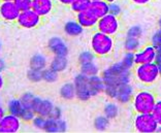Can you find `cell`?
<instances>
[{"label": "cell", "mask_w": 161, "mask_h": 133, "mask_svg": "<svg viewBox=\"0 0 161 133\" xmlns=\"http://www.w3.org/2000/svg\"><path fill=\"white\" fill-rule=\"evenodd\" d=\"M100 76L104 83V93L108 97L114 98L116 91L120 87L130 84L132 72L130 68L126 67L122 64V62L119 61L102 70Z\"/></svg>", "instance_id": "1"}, {"label": "cell", "mask_w": 161, "mask_h": 133, "mask_svg": "<svg viewBox=\"0 0 161 133\" xmlns=\"http://www.w3.org/2000/svg\"><path fill=\"white\" fill-rule=\"evenodd\" d=\"M76 98L82 101H87L101 92H104V83L101 76H88L84 73L75 75V80Z\"/></svg>", "instance_id": "2"}, {"label": "cell", "mask_w": 161, "mask_h": 133, "mask_svg": "<svg viewBox=\"0 0 161 133\" xmlns=\"http://www.w3.org/2000/svg\"><path fill=\"white\" fill-rule=\"evenodd\" d=\"M20 99L27 108L33 110L36 116L60 119V109L55 106L54 103L49 99L38 97L30 92L23 94Z\"/></svg>", "instance_id": "3"}, {"label": "cell", "mask_w": 161, "mask_h": 133, "mask_svg": "<svg viewBox=\"0 0 161 133\" xmlns=\"http://www.w3.org/2000/svg\"><path fill=\"white\" fill-rule=\"evenodd\" d=\"M90 47L93 54L98 58L109 56L115 49L114 36L105 34L100 31L94 32L90 39Z\"/></svg>", "instance_id": "4"}, {"label": "cell", "mask_w": 161, "mask_h": 133, "mask_svg": "<svg viewBox=\"0 0 161 133\" xmlns=\"http://www.w3.org/2000/svg\"><path fill=\"white\" fill-rule=\"evenodd\" d=\"M133 75L138 83L145 86L155 84L161 77L159 68L155 62L135 65L133 67Z\"/></svg>", "instance_id": "5"}, {"label": "cell", "mask_w": 161, "mask_h": 133, "mask_svg": "<svg viewBox=\"0 0 161 133\" xmlns=\"http://www.w3.org/2000/svg\"><path fill=\"white\" fill-rule=\"evenodd\" d=\"M156 95L149 90H141L138 92H135L132 100H131L135 114L152 113L156 104Z\"/></svg>", "instance_id": "6"}, {"label": "cell", "mask_w": 161, "mask_h": 133, "mask_svg": "<svg viewBox=\"0 0 161 133\" xmlns=\"http://www.w3.org/2000/svg\"><path fill=\"white\" fill-rule=\"evenodd\" d=\"M6 110L7 113L13 114L14 116L19 117L20 119L23 122H32V120L34 119L36 114L31 108H27L23 102L21 101V99L19 98H12L10 100L7 102L6 105Z\"/></svg>", "instance_id": "7"}, {"label": "cell", "mask_w": 161, "mask_h": 133, "mask_svg": "<svg viewBox=\"0 0 161 133\" xmlns=\"http://www.w3.org/2000/svg\"><path fill=\"white\" fill-rule=\"evenodd\" d=\"M134 129L140 133H153L158 129L159 124L152 113L136 114L133 120Z\"/></svg>", "instance_id": "8"}, {"label": "cell", "mask_w": 161, "mask_h": 133, "mask_svg": "<svg viewBox=\"0 0 161 133\" xmlns=\"http://www.w3.org/2000/svg\"><path fill=\"white\" fill-rule=\"evenodd\" d=\"M121 28V22L118 16H115L111 13H108L105 16L98 19L96 29L105 34L115 36L119 32Z\"/></svg>", "instance_id": "9"}, {"label": "cell", "mask_w": 161, "mask_h": 133, "mask_svg": "<svg viewBox=\"0 0 161 133\" xmlns=\"http://www.w3.org/2000/svg\"><path fill=\"white\" fill-rule=\"evenodd\" d=\"M42 18L39 14H37L33 9L30 8L21 12L16 23L24 29H33L39 26V24L42 23Z\"/></svg>", "instance_id": "10"}, {"label": "cell", "mask_w": 161, "mask_h": 133, "mask_svg": "<svg viewBox=\"0 0 161 133\" xmlns=\"http://www.w3.org/2000/svg\"><path fill=\"white\" fill-rule=\"evenodd\" d=\"M22 121L19 117L6 113L0 120V133H17L22 128Z\"/></svg>", "instance_id": "11"}, {"label": "cell", "mask_w": 161, "mask_h": 133, "mask_svg": "<svg viewBox=\"0 0 161 133\" xmlns=\"http://www.w3.org/2000/svg\"><path fill=\"white\" fill-rule=\"evenodd\" d=\"M157 56L156 49L151 43L142 47L140 50L134 53V64L140 65L145 63H151L155 61Z\"/></svg>", "instance_id": "12"}, {"label": "cell", "mask_w": 161, "mask_h": 133, "mask_svg": "<svg viewBox=\"0 0 161 133\" xmlns=\"http://www.w3.org/2000/svg\"><path fill=\"white\" fill-rule=\"evenodd\" d=\"M21 13L14 1L0 2V18L5 22H16Z\"/></svg>", "instance_id": "13"}, {"label": "cell", "mask_w": 161, "mask_h": 133, "mask_svg": "<svg viewBox=\"0 0 161 133\" xmlns=\"http://www.w3.org/2000/svg\"><path fill=\"white\" fill-rule=\"evenodd\" d=\"M47 49L54 56H67L68 47L65 42L61 37L55 36L50 38L47 42Z\"/></svg>", "instance_id": "14"}, {"label": "cell", "mask_w": 161, "mask_h": 133, "mask_svg": "<svg viewBox=\"0 0 161 133\" xmlns=\"http://www.w3.org/2000/svg\"><path fill=\"white\" fill-rule=\"evenodd\" d=\"M54 6L53 0H32L31 9H33L42 18H45L53 12Z\"/></svg>", "instance_id": "15"}, {"label": "cell", "mask_w": 161, "mask_h": 133, "mask_svg": "<svg viewBox=\"0 0 161 133\" xmlns=\"http://www.w3.org/2000/svg\"><path fill=\"white\" fill-rule=\"evenodd\" d=\"M75 20L79 22L83 28L90 29V28L96 27L98 18L91 13L89 9H86V10H83V12L76 14Z\"/></svg>", "instance_id": "16"}, {"label": "cell", "mask_w": 161, "mask_h": 133, "mask_svg": "<svg viewBox=\"0 0 161 133\" xmlns=\"http://www.w3.org/2000/svg\"><path fill=\"white\" fill-rule=\"evenodd\" d=\"M134 89L130 84L124 85V86L120 87L118 90L116 91V94L114 96V99L120 103H127L132 100L134 95Z\"/></svg>", "instance_id": "17"}, {"label": "cell", "mask_w": 161, "mask_h": 133, "mask_svg": "<svg viewBox=\"0 0 161 133\" xmlns=\"http://www.w3.org/2000/svg\"><path fill=\"white\" fill-rule=\"evenodd\" d=\"M93 14H95L98 19L105 16L109 13V3L104 0H95V1H90V4L88 8Z\"/></svg>", "instance_id": "18"}, {"label": "cell", "mask_w": 161, "mask_h": 133, "mask_svg": "<svg viewBox=\"0 0 161 133\" xmlns=\"http://www.w3.org/2000/svg\"><path fill=\"white\" fill-rule=\"evenodd\" d=\"M66 130V124L60 119L55 118H47L45 129L43 131L47 132H64Z\"/></svg>", "instance_id": "19"}, {"label": "cell", "mask_w": 161, "mask_h": 133, "mask_svg": "<svg viewBox=\"0 0 161 133\" xmlns=\"http://www.w3.org/2000/svg\"><path fill=\"white\" fill-rule=\"evenodd\" d=\"M84 28L76 20L67 21L64 25V32L70 37H76L83 33Z\"/></svg>", "instance_id": "20"}, {"label": "cell", "mask_w": 161, "mask_h": 133, "mask_svg": "<svg viewBox=\"0 0 161 133\" xmlns=\"http://www.w3.org/2000/svg\"><path fill=\"white\" fill-rule=\"evenodd\" d=\"M50 68H52L53 70L57 72H62L67 68L68 66V60L66 56H55L51 60L49 63Z\"/></svg>", "instance_id": "21"}, {"label": "cell", "mask_w": 161, "mask_h": 133, "mask_svg": "<svg viewBox=\"0 0 161 133\" xmlns=\"http://www.w3.org/2000/svg\"><path fill=\"white\" fill-rule=\"evenodd\" d=\"M60 96L65 100H72L76 97L75 88L74 83H66L60 89Z\"/></svg>", "instance_id": "22"}, {"label": "cell", "mask_w": 161, "mask_h": 133, "mask_svg": "<svg viewBox=\"0 0 161 133\" xmlns=\"http://www.w3.org/2000/svg\"><path fill=\"white\" fill-rule=\"evenodd\" d=\"M47 65V59L42 54L34 55L30 60V68L32 69H37V70H42L46 69Z\"/></svg>", "instance_id": "23"}, {"label": "cell", "mask_w": 161, "mask_h": 133, "mask_svg": "<svg viewBox=\"0 0 161 133\" xmlns=\"http://www.w3.org/2000/svg\"><path fill=\"white\" fill-rule=\"evenodd\" d=\"M142 47L141 39L137 37H130L127 36L126 39L124 40V49L126 52H131V53H135Z\"/></svg>", "instance_id": "24"}, {"label": "cell", "mask_w": 161, "mask_h": 133, "mask_svg": "<svg viewBox=\"0 0 161 133\" xmlns=\"http://www.w3.org/2000/svg\"><path fill=\"white\" fill-rule=\"evenodd\" d=\"M80 65V73H84V75H86L88 76L97 75L98 72H99V68H98V65L95 63V61L86 62V63Z\"/></svg>", "instance_id": "25"}, {"label": "cell", "mask_w": 161, "mask_h": 133, "mask_svg": "<svg viewBox=\"0 0 161 133\" xmlns=\"http://www.w3.org/2000/svg\"><path fill=\"white\" fill-rule=\"evenodd\" d=\"M90 4V0H75L70 4V8L75 14L86 10Z\"/></svg>", "instance_id": "26"}, {"label": "cell", "mask_w": 161, "mask_h": 133, "mask_svg": "<svg viewBox=\"0 0 161 133\" xmlns=\"http://www.w3.org/2000/svg\"><path fill=\"white\" fill-rule=\"evenodd\" d=\"M58 73L52 68H46L42 70V80H46L47 83H55L58 80Z\"/></svg>", "instance_id": "27"}, {"label": "cell", "mask_w": 161, "mask_h": 133, "mask_svg": "<svg viewBox=\"0 0 161 133\" xmlns=\"http://www.w3.org/2000/svg\"><path fill=\"white\" fill-rule=\"evenodd\" d=\"M118 114H119V108L117 104L108 103L104 108V116L108 119H115L116 117H118Z\"/></svg>", "instance_id": "28"}, {"label": "cell", "mask_w": 161, "mask_h": 133, "mask_svg": "<svg viewBox=\"0 0 161 133\" xmlns=\"http://www.w3.org/2000/svg\"><path fill=\"white\" fill-rule=\"evenodd\" d=\"M123 65H125L126 67L132 69L135 64H134V53H131V52H126L125 55L123 56V59L121 60Z\"/></svg>", "instance_id": "29"}, {"label": "cell", "mask_w": 161, "mask_h": 133, "mask_svg": "<svg viewBox=\"0 0 161 133\" xmlns=\"http://www.w3.org/2000/svg\"><path fill=\"white\" fill-rule=\"evenodd\" d=\"M151 44L156 49L157 53H161V32L158 30L154 32L151 38Z\"/></svg>", "instance_id": "30"}, {"label": "cell", "mask_w": 161, "mask_h": 133, "mask_svg": "<svg viewBox=\"0 0 161 133\" xmlns=\"http://www.w3.org/2000/svg\"><path fill=\"white\" fill-rule=\"evenodd\" d=\"M27 75H28V79L30 80L31 82L36 83V82H40V80H42V70L30 68Z\"/></svg>", "instance_id": "31"}, {"label": "cell", "mask_w": 161, "mask_h": 133, "mask_svg": "<svg viewBox=\"0 0 161 133\" xmlns=\"http://www.w3.org/2000/svg\"><path fill=\"white\" fill-rule=\"evenodd\" d=\"M95 55L93 54V52H83L82 54L80 55L79 57V62L80 64L86 63V62H91V61H95Z\"/></svg>", "instance_id": "32"}, {"label": "cell", "mask_w": 161, "mask_h": 133, "mask_svg": "<svg viewBox=\"0 0 161 133\" xmlns=\"http://www.w3.org/2000/svg\"><path fill=\"white\" fill-rule=\"evenodd\" d=\"M152 114L156 119L157 123L159 124V126H161V99H158L156 101V104L152 110Z\"/></svg>", "instance_id": "33"}, {"label": "cell", "mask_w": 161, "mask_h": 133, "mask_svg": "<svg viewBox=\"0 0 161 133\" xmlns=\"http://www.w3.org/2000/svg\"><path fill=\"white\" fill-rule=\"evenodd\" d=\"M108 120L105 116L98 117L97 119L95 120V127H96L98 130H104V129L108 127Z\"/></svg>", "instance_id": "34"}, {"label": "cell", "mask_w": 161, "mask_h": 133, "mask_svg": "<svg viewBox=\"0 0 161 133\" xmlns=\"http://www.w3.org/2000/svg\"><path fill=\"white\" fill-rule=\"evenodd\" d=\"M142 35V29L140 26H133V27L129 28V30L127 31V36H130V37L141 38Z\"/></svg>", "instance_id": "35"}, {"label": "cell", "mask_w": 161, "mask_h": 133, "mask_svg": "<svg viewBox=\"0 0 161 133\" xmlns=\"http://www.w3.org/2000/svg\"><path fill=\"white\" fill-rule=\"evenodd\" d=\"M14 2H16V4L20 8L21 12L30 9L32 5V0H14Z\"/></svg>", "instance_id": "36"}, {"label": "cell", "mask_w": 161, "mask_h": 133, "mask_svg": "<svg viewBox=\"0 0 161 133\" xmlns=\"http://www.w3.org/2000/svg\"><path fill=\"white\" fill-rule=\"evenodd\" d=\"M122 12V8H121V5L118 4L116 2H113V3H109V13L115 14V16H119Z\"/></svg>", "instance_id": "37"}, {"label": "cell", "mask_w": 161, "mask_h": 133, "mask_svg": "<svg viewBox=\"0 0 161 133\" xmlns=\"http://www.w3.org/2000/svg\"><path fill=\"white\" fill-rule=\"evenodd\" d=\"M131 2H133L136 5H146L151 1V0H130Z\"/></svg>", "instance_id": "38"}, {"label": "cell", "mask_w": 161, "mask_h": 133, "mask_svg": "<svg viewBox=\"0 0 161 133\" xmlns=\"http://www.w3.org/2000/svg\"><path fill=\"white\" fill-rule=\"evenodd\" d=\"M155 63L157 64L159 68V71H160V75H161V53H157V56L155 58Z\"/></svg>", "instance_id": "39"}, {"label": "cell", "mask_w": 161, "mask_h": 133, "mask_svg": "<svg viewBox=\"0 0 161 133\" xmlns=\"http://www.w3.org/2000/svg\"><path fill=\"white\" fill-rule=\"evenodd\" d=\"M56 1H57V2H59L60 4H62V5L70 6V4L75 1V0H56Z\"/></svg>", "instance_id": "40"}, {"label": "cell", "mask_w": 161, "mask_h": 133, "mask_svg": "<svg viewBox=\"0 0 161 133\" xmlns=\"http://www.w3.org/2000/svg\"><path fill=\"white\" fill-rule=\"evenodd\" d=\"M4 85H5V80H4V76L1 72H0V91L4 88Z\"/></svg>", "instance_id": "41"}, {"label": "cell", "mask_w": 161, "mask_h": 133, "mask_svg": "<svg viewBox=\"0 0 161 133\" xmlns=\"http://www.w3.org/2000/svg\"><path fill=\"white\" fill-rule=\"evenodd\" d=\"M7 113V110H6V108H4V106H3L1 103H0V120L2 119L3 118V116H4V114Z\"/></svg>", "instance_id": "42"}, {"label": "cell", "mask_w": 161, "mask_h": 133, "mask_svg": "<svg viewBox=\"0 0 161 133\" xmlns=\"http://www.w3.org/2000/svg\"><path fill=\"white\" fill-rule=\"evenodd\" d=\"M4 68H5V62L3 59L0 58V72H2L3 70H4Z\"/></svg>", "instance_id": "43"}, {"label": "cell", "mask_w": 161, "mask_h": 133, "mask_svg": "<svg viewBox=\"0 0 161 133\" xmlns=\"http://www.w3.org/2000/svg\"><path fill=\"white\" fill-rule=\"evenodd\" d=\"M158 27H159V31L161 32V17L159 18V20H158Z\"/></svg>", "instance_id": "44"}, {"label": "cell", "mask_w": 161, "mask_h": 133, "mask_svg": "<svg viewBox=\"0 0 161 133\" xmlns=\"http://www.w3.org/2000/svg\"><path fill=\"white\" fill-rule=\"evenodd\" d=\"M104 1H107L108 3H113V2H116L117 0H104Z\"/></svg>", "instance_id": "45"}, {"label": "cell", "mask_w": 161, "mask_h": 133, "mask_svg": "<svg viewBox=\"0 0 161 133\" xmlns=\"http://www.w3.org/2000/svg\"><path fill=\"white\" fill-rule=\"evenodd\" d=\"M1 2H3V1H14V0H0Z\"/></svg>", "instance_id": "46"}, {"label": "cell", "mask_w": 161, "mask_h": 133, "mask_svg": "<svg viewBox=\"0 0 161 133\" xmlns=\"http://www.w3.org/2000/svg\"><path fill=\"white\" fill-rule=\"evenodd\" d=\"M157 131H159V132H161V126H158V129H157Z\"/></svg>", "instance_id": "47"}, {"label": "cell", "mask_w": 161, "mask_h": 133, "mask_svg": "<svg viewBox=\"0 0 161 133\" xmlns=\"http://www.w3.org/2000/svg\"><path fill=\"white\" fill-rule=\"evenodd\" d=\"M90 1H95V0H90Z\"/></svg>", "instance_id": "48"}, {"label": "cell", "mask_w": 161, "mask_h": 133, "mask_svg": "<svg viewBox=\"0 0 161 133\" xmlns=\"http://www.w3.org/2000/svg\"><path fill=\"white\" fill-rule=\"evenodd\" d=\"M0 47H1V46H0Z\"/></svg>", "instance_id": "49"}]
</instances>
